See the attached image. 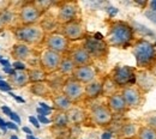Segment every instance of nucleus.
<instances>
[{
	"mask_svg": "<svg viewBox=\"0 0 156 139\" xmlns=\"http://www.w3.org/2000/svg\"><path fill=\"white\" fill-rule=\"evenodd\" d=\"M106 42L113 48H126L135 42V29L124 20H112L108 25Z\"/></svg>",
	"mask_w": 156,
	"mask_h": 139,
	"instance_id": "1",
	"label": "nucleus"
},
{
	"mask_svg": "<svg viewBox=\"0 0 156 139\" xmlns=\"http://www.w3.org/2000/svg\"><path fill=\"white\" fill-rule=\"evenodd\" d=\"M12 34L17 42L28 44L30 47H37L44 43L46 31L41 26V24L35 25H18L12 28Z\"/></svg>",
	"mask_w": 156,
	"mask_h": 139,
	"instance_id": "2",
	"label": "nucleus"
},
{
	"mask_svg": "<svg viewBox=\"0 0 156 139\" xmlns=\"http://www.w3.org/2000/svg\"><path fill=\"white\" fill-rule=\"evenodd\" d=\"M132 54L136 59L137 67L140 70H149L156 61V48L150 41L138 39L132 43Z\"/></svg>",
	"mask_w": 156,
	"mask_h": 139,
	"instance_id": "3",
	"label": "nucleus"
},
{
	"mask_svg": "<svg viewBox=\"0 0 156 139\" xmlns=\"http://www.w3.org/2000/svg\"><path fill=\"white\" fill-rule=\"evenodd\" d=\"M82 46L87 49L93 60H105L109 54V46L98 34L96 36H87Z\"/></svg>",
	"mask_w": 156,
	"mask_h": 139,
	"instance_id": "4",
	"label": "nucleus"
},
{
	"mask_svg": "<svg viewBox=\"0 0 156 139\" xmlns=\"http://www.w3.org/2000/svg\"><path fill=\"white\" fill-rule=\"evenodd\" d=\"M136 68L131 66H115L109 77L119 89L136 84Z\"/></svg>",
	"mask_w": 156,
	"mask_h": 139,
	"instance_id": "5",
	"label": "nucleus"
},
{
	"mask_svg": "<svg viewBox=\"0 0 156 139\" xmlns=\"http://www.w3.org/2000/svg\"><path fill=\"white\" fill-rule=\"evenodd\" d=\"M42 16H43V13L40 11V9L36 6L35 1L24 2L20 6L18 15H17L20 25H35V24H40V20H41Z\"/></svg>",
	"mask_w": 156,
	"mask_h": 139,
	"instance_id": "6",
	"label": "nucleus"
},
{
	"mask_svg": "<svg viewBox=\"0 0 156 139\" xmlns=\"http://www.w3.org/2000/svg\"><path fill=\"white\" fill-rule=\"evenodd\" d=\"M79 17H80V9L77 1H65L59 5L57 23L60 26L71 23L73 20L80 19Z\"/></svg>",
	"mask_w": 156,
	"mask_h": 139,
	"instance_id": "7",
	"label": "nucleus"
},
{
	"mask_svg": "<svg viewBox=\"0 0 156 139\" xmlns=\"http://www.w3.org/2000/svg\"><path fill=\"white\" fill-rule=\"evenodd\" d=\"M88 118L95 126L107 127L113 121V113L109 110L107 104H95L90 108Z\"/></svg>",
	"mask_w": 156,
	"mask_h": 139,
	"instance_id": "8",
	"label": "nucleus"
},
{
	"mask_svg": "<svg viewBox=\"0 0 156 139\" xmlns=\"http://www.w3.org/2000/svg\"><path fill=\"white\" fill-rule=\"evenodd\" d=\"M44 44H46V49L53 50L61 55H67L70 50V42L60 31H54L48 34L46 36Z\"/></svg>",
	"mask_w": 156,
	"mask_h": 139,
	"instance_id": "9",
	"label": "nucleus"
},
{
	"mask_svg": "<svg viewBox=\"0 0 156 139\" xmlns=\"http://www.w3.org/2000/svg\"><path fill=\"white\" fill-rule=\"evenodd\" d=\"M61 94H64L73 104L79 103L84 99V85L77 82L75 78L69 77L62 84Z\"/></svg>",
	"mask_w": 156,
	"mask_h": 139,
	"instance_id": "10",
	"label": "nucleus"
},
{
	"mask_svg": "<svg viewBox=\"0 0 156 139\" xmlns=\"http://www.w3.org/2000/svg\"><path fill=\"white\" fill-rule=\"evenodd\" d=\"M129 109H139L145 102V94L142 92L136 85H129L120 91Z\"/></svg>",
	"mask_w": 156,
	"mask_h": 139,
	"instance_id": "11",
	"label": "nucleus"
},
{
	"mask_svg": "<svg viewBox=\"0 0 156 139\" xmlns=\"http://www.w3.org/2000/svg\"><path fill=\"white\" fill-rule=\"evenodd\" d=\"M61 54H58L53 50H49V49H44L41 52L39 57V65L40 67L47 73H54V72H58L59 66H60V62L62 60Z\"/></svg>",
	"mask_w": 156,
	"mask_h": 139,
	"instance_id": "12",
	"label": "nucleus"
},
{
	"mask_svg": "<svg viewBox=\"0 0 156 139\" xmlns=\"http://www.w3.org/2000/svg\"><path fill=\"white\" fill-rule=\"evenodd\" d=\"M60 33L67 39L69 42H75V41L84 40L87 35V29L80 19L73 20L71 23L61 25Z\"/></svg>",
	"mask_w": 156,
	"mask_h": 139,
	"instance_id": "13",
	"label": "nucleus"
},
{
	"mask_svg": "<svg viewBox=\"0 0 156 139\" xmlns=\"http://www.w3.org/2000/svg\"><path fill=\"white\" fill-rule=\"evenodd\" d=\"M67 57L73 61L76 67L80 66H89L94 64V60L90 57V54L87 52V49L83 46H76L73 48H70Z\"/></svg>",
	"mask_w": 156,
	"mask_h": 139,
	"instance_id": "14",
	"label": "nucleus"
},
{
	"mask_svg": "<svg viewBox=\"0 0 156 139\" xmlns=\"http://www.w3.org/2000/svg\"><path fill=\"white\" fill-rule=\"evenodd\" d=\"M98 70L94 65H89V66H80V67H76L72 78L79 82L83 85L90 84L91 82L98 79Z\"/></svg>",
	"mask_w": 156,
	"mask_h": 139,
	"instance_id": "15",
	"label": "nucleus"
},
{
	"mask_svg": "<svg viewBox=\"0 0 156 139\" xmlns=\"http://www.w3.org/2000/svg\"><path fill=\"white\" fill-rule=\"evenodd\" d=\"M136 85L137 88L147 94L156 85V77L149 70H140L136 72Z\"/></svg>",
	"mask_w": 156,
	"mask_h": 139,
	"instance_id": "16",
	"label": "nucleus"
},
{
	"mask_svg": "<svg viewBox=\"0 0 156 139\" xmlns=\"http://www.w3.org/2000/svg\"><path fill=\"white\" fill-rule=\"evenodd\" d=\"M34 54H35V50L33 47L20 42H16L11 49V57L16 61H22V62L29 61L34 57Z\"/></svg>",
	"mask_w": 156,
	"mask_h": 139,
	"instance_id": "17",
	"label": "nucleus"
},
{
	"mask_svg": "<svg viewBox=\"0 0 156 139\" xmlns=\"http://www.w3.org/2000/svg\"><path fill=\"white\" fill-rule=\"evenodd\" d=\"M107 107L113 113V115L114 114L115 115H122L129 110V108H127V106H126V103H125V101H124L120 92L113 94L112 96L107 97Z\"/></svg>",
	"mask_w": 156,
	"mask_h": 139,
	"instance_id": "18",
	"label": "nucleus"
},
{
	"mask_svg": "<svg viewBox=\"0 0 156 139\" xmlns=\"http://www.w3.org/2000/svg\"><path fill=\"white\" fill-rule=\"evenodd\" d=\"M51 99H52V103H53V109H55L57 112H61V113H67L75 106L70 99H67L64 94H61V92L53 94Z\"/></svg>",
	"mask_w": 156,
	"mask_h": 139,
	"instance_id": "19",
	"label": "nucleus"
},
{
	"mask_svg": "<svg viewBox=\"0 0 156 139\" xmlns=\"http://www.w3.org/2000/svg\"><path fill=\"white\" fill-rule=\"evenodd\" d=\"M7 83L12 86V88H24L27 86L28 84H30V80H29V75H28V70L25 71H16L9 77Z\"/></svg>",
	"mask_w": 156,
	"mask_h": 139,
	"instance_id": "20",
	"label": "nucleus"
},
{
	"mask_svg": "<svg viewBox=\"0 0 156 139\" xmlns=\"http://www.w3.org/2000/svg\"><path fill=\"white\" fill-rule=\"evenodd\" d=\"M102 96V79H96L84 85V99L91 101Z\"/></svg>",
	"mask_w": 156,
	"mask_h": 139,
	"instance_id": "21",
	"label": "nucleus"
},
{
	"mask_svg": "<svg viewBox=\"0 0 156 139\" xmlns=\"http://www.w3.org/2000/svg\"><path fill=\"white\" fill-rule=\"evenodd\" d=\"M67 118H69V122L70 125H80L84 123L87 119H88V114L83 108L79 107H72L71 110L67 112Z\"/></svg>",
	"mask_w": 156,
	"mask_h": 139,
	"instance_id": "22",
	"label": "nucleus"
},
{
	"mask_svg": "<svg viewBox=\"0 0 156 139\" xmlns=\"http://www.w3.org/2000/svg\"><path fill=\"white\" fill-rule=\"evenodd\" d=\"M30 92L37 97H48L53 95V91L51 90L49 85L47 84V82H42V83H35L30 85Z\"/></svg>",
	"mask_w": 156,
	"mask_h": 139,
	"instance_id": "23",
	"label": "nucleus"
},
{
	"mask_svg": "<svg viewBox=\"0 0 156 139\" xmlns=\"http://www.w3.org/2000/svg\"><path fill=\"white\" fill-rule=\"evenodd\" d=\"M76 70V65L73 64V61L70 59L67 55H64L62 57V60L60 62V66H59L58 72L62 76V77H72L73 72Z\"/></svg>",
	"mask_w": 156,
	"mask_h": 139,
	"instance_id": "24",
	"label": "nucleus"
},
{
	"mask_svg": "<svg viewBox=\"0 0 156 139\" xmlns=\"http://www.w3.org/2000/svg\"><path fill=\"white\" fill-rule=\"evenodd\" d=\"M28 75H29L30 84L47 82V79H48V75L40 66L39 67H34V68H28Z\"/></svg>",
	"mask_w": 156,
	"mask_h": 139,
	"instance_id": "25",
	"label": "nucleus"
},
{
	"mask_svg": "<svg viewBox=\"0 0 156 139\" xmlns=\"http://www.w3.org/2000/svg\"><path fill=\"white\" fill-rule=\"evenodd\" d=\"M138 128L133 122H125L120 128V136L124 139H136Z\"/></svg>",
	"mask_w": 156,
	"mask_h": 139,
	"instance_id": "26",
	"label": "nucleus"
},
{
	"mask_svg": "<svg viewBox=\"0 0 156 139\" xmlns=\"http://www.w3.org/2000/svg\"><path fill=\"white\" fill-rule=\"evenodd\" d=\"M118 89H119V88L115 85V83L112 80V78H111L109 76H106V77L102 79V96L109 97V96H112L113 94H117Z\"/></svg>",
	"mask_w": 156,
	"mask_h": 139,
	"instance_id": "27",
	"label": "nucleus"
},
{
	"mask_svg": "<svg viewBox=\"0 0 156 139\" xmlns=\"http://www.w3.org/2000/svg\"><path fill=\"white\" fill-rule=\"evenodd\" d=\"M51 122L58 127V128H66L70 122H69V118H67V113H61V112H57L53 116H52V120Z\"/></svg>",
	"mask_w": 156,
	"mask_h": 139,
	"instance_id": "28",
	"label": "nucleus"
},
{
	"mask_svg": "<svg viewBox=\"0 0 156 139\" xmlns=\"http://www.w3.org/2000/svg\"><path fill=\"white\" fill-rule=\"evenodd\" d=\"M136 139H156V130L150 126H140L138 128Z\"/></svg>",
	"mask_w": 156,
	"mask_h": 139,
	"instance_id": "29",
	"label": "nucleus"
},
{
	"mask_svg": "<svg viewBox=\"0 0 156 139\" xmlns=\"http://www.w3.org/2000/svg\"><path fill=\"white\" fill-rule=\"evenodd\" d=\"M15 18H16V15L12 10L10 9H1L0 10V22L6 26H11L12 23L15 22Z\"/></svg>",
	"mask_w": 156,
	"mask_h": 139,
	"instance_id": "30",
	"label": "nucleus"
},
{
	"mask_svg": "<svg viewBox=\"0 0 156 139\" xmlns=\"http://www.w3.org/2000/svg\"><path fill=\"white\" fill-rule=\"evenodd\" d=\"M35 4H36V6L40 9V11L42 12V13H44L46 11H48V9L53 5V2L52 1H48V0H43V1H35Z\"/></svg>",
	"mask_w": 156,
	"mask_h": 139,
	"instance_id": "31",
	"label": "nucleus"
},
{
	"mask_svg": "<svg viewBox=\"0 0 156 139\" xmlns=\"http://www.w3.org/2000/svg\"><path fill=\"white\" fill-rule=\"evenodd\" d=\"M147 126H150L154 130H156V112L148 114V116H147Z\"/></svg>",
	"mask_w": 156,
	"mask_h": 139,
	"instance_id": "32",
	"label": "nucleus"
},
{
	"mask_svg": "<svg viewBox=\"0 0 156 139\" xmlns=\"http://www.w3.org/2000/svg\"><path fill=\"white\" fill-rule=\"evenodd\" d=\"M12 68L16 70V71H25V70H28L25 67V64L22 62V61H15L13 65H12Z\"/></svg>",
	"mask_w": 156,
	"mask_h": 139,
	"instance_id": "33",
	"label": "nucleus"
},
{
	"mask_svg": "<svg viewBox=\"0 0 156 139\" xmlns=\"http://www.w3.org/2000/svg\"><path fill=\"white\" fill-rule=\"evenodd\" d=\"M11 89H12V86H11L7 82H5V80H0V90H1V91L10 92V91H11Z\"/></svg>",
	"mask_w": 156,
	"mask_h": 139,
	"instance_id": "34",
	"label": "nucleus"
},
{
	"mask_svg": "<svg viewBox=\"0 0 156 139\" xmlns=\"http://www.w3.org/2000/svg\"><path fill=\"white\" fill-rule=\"evenodd\" d=\"M10 118H11V120H12V122H15V123H20V118L16 114V113L12 112V114L10 115Z\"/></svg>",
	"mask_w": 156,
	"mask_h": 139,
	"instance_id": "35",
	"label": "nucleus"
},
{
	"mask_svg": "<svg viewBox=\"0 0 156 139\" xmlns=\"http://www.w3.org/2000/svg\"><path fill=\"white\" fill-rule=\"evenodd\" d=\"M1 110H2V113H4L5 115H7V116H10V115L12 114V110H11L7 106H2V107H1Z\"/></svg>",
	"mask_w": 156,
	"mask_h": 139,
	"instance_id": "36",
	"label": "nucleus"
},
{
	"mask_svg": "<svg viewBox=\"0 0 156 139\" xmlns=\"http://www.w3.org/2000/svg\"><path fill=\"white\" fill-rule=\"evenodd\" d=\"M6 127H7V128H11V130H13V131H17V130H18L17 125H16L15 122H12V121L6 122Z\"/></svg>",
	"mask_w": 156,
	"mask_h": 139,
	"instance_id": "37",
	"label": "nucleus"
},
{
	"mask_svg": "<svg viewBox=\"0 0 156 139\" xmlns=\"http://www.w3.org/2000/svg\"><path fill=\"white\" fill-rule=\"evenodd\" d=\"M29 121H30V122H31V123H33V125H34L36 128H39V127H40L39 121H37V119H35L34 116H29Z\"/></svg>",
	"mask_w": 156,
	"mask_h": 139,
	"instance_id": "38",
	"label": "nucleus"
},
{
	"mask_svg": "<svg viewBox=\"0 0 156 139\" xmlns=\"http://www.w3.org/2000/svg\"><path fill=\"white\" fill-rule=\"evenodd\" d=\"M149 7H150L151 12L156 13V0H151V1L149 2Z\"/></svg>",
	"mask_w": 156,
	"mask_h": 139,
	"instance_id": "39",
	"label": "nucleus"
},
{
	"mask_svg": "<svg viewBox=\"0 0 156 139\" xmlns=\"http://www.w3.org/2000/svg\"><path fill=\"white\" fill-rule=\"evenodd\" d=\"M9 94H10V96H12L13 99H16L18 103H24V102H25L24 99H22V97H20V96H16V95H15V94H12V92H9Z\"/></svg>",
	"mask_w": 156,
	"mask_h": 139,
	"instance_id": "40",
	"label": "nucleus"
},
{
	"mask_svg": "<svg viewBox=\"0 0 156 139\" xmlns=\"http://www.w3.org/2000/svg\"><path fill=\"white\" fill-rule=\"evenodd\" d=\"M4 68V72L6 73V75H9V76H11L13 72H15V70L12 68V67H2Z\"/></svg>",
	"mask_w": 156,
	"mask_h": 139,
	"instance_id": "41",
	"label": "nucleus"
},
{
	"mask_svg": "<svg viewBox=\"0 0 156 139\" xmlns=\"http://www.w3.org/2000/svg\"><path fill=\"white\" fill-rule=\"evenodd\" d=\"M40 108H42V109H44V110H47V112H51V110H52L51 107H48L46 103H42V102L40 103Z\"/></svg>",
	"mask_w": 156,
	"mask_h": 139,
	"instance_id": "42",
	"label": "nucleus"
},
{
	"mask_svg": "<svg viewBox=\"0 0 156 139\" xmlns=\"http://www.w3.org/2000/svg\"><path fill=\"white\" fill-rule=\"evenodd\" d=\"M39 121L42 122V123H49V122H51V120H48L47 118H44V116H42V115H39Z\"/></svg>",
	"mask_w": 156,
	"mask_h": 139,
	"instance_id": "43",
	"label": "nucleus"
},
{
	"mask_svg": "<svg viewBox=\"0 0 156 139\" xmlns=\"http://www.w3.org/2000/svg\"><path fill=\"white\" fill-rule=\"evenodd\" d=\"M37 113H39L40 115H42V116L49 114V112H47V110H44V109H42V108H37Z\"/></svg>",
	"mask_w": 156,
	"mask_h": 139,
	"instance_id": "44",
	"label": "nucleus"
},
{
	"mask_svg": "<svg viewBox=\"0 0 156 139\" xmlns=\"http://www.w3.org/2000/svg\"><path fill=\"white\" fill-rule=\"evenodd\" d=\"M0 128H1V130H4V132L7 130V127H6V122L1 119V118H0Z\"/></svg>",
	"mask_w": 156,
	"mask_h": 139,
	"instance_id": "45",
	"label": "nucleus"
},
{
	"mask_svg": "<svg viewBox=\"0 0 156 139\" xmlns=\"http://www.w3.org/2000/svg\"><path fill=\"white\" fill-rule=\"evenodd\" d=\"M149 71H150V72H151V73H153V75L156 77V61L153 64V65H151V67L149 68Z\"/></svg>",
	"mask_w": 156,
	"mask_h": 139,
	"instance_id": "46",
	"label": "nucleus"
},
{
	"mask_svg": "<svg viewBox=\"0 0 156 139\" xmlns=\"http://www.w3.org/2000/svg\"><path fill=\"white\" fill-rule=\"evenodd\" d=\"M0 62H1V64H2V66H4V67H10V62H9V61H7V60H0Z\"/></svg>",
	"mask_w": 156,
	"mask_h": 139,
	"instance_id": "47",
	"label": "nucleus"
},
{
	"mask_svg": "<svg viewBox=\"0 0 156 139\" xmlns=\"http://www.w3.org/2000/svg\"><path fill=\"white\" fill-rule=\"evenodd\" d=\"M23 132L28 133V136H29V134H31V131H30V128H28V127H23Z\"/></svg>",
	"mask_w": 156,
	"mask_h": 139,
	"instance_id": "48",
	"label": "nucleus"
},
{
	"mask_svg": "<svg viewBox=\"0 0 156 139\" xmlns=\"http://www.w3.org/2000/svg\"><path fill=\"white\" fill-rule=\"evenodd\" d=\"M111 138V134L109 133H105L103 136H102V139H109Z\"/></svg>",
	"mask_w": 156,
	"mask_h": 139,
	"instance_id": "49",
	"label": "nucleus"
},
{
	"mask_svg": "<svg viewBox=\"0 0 156 139\" xmlns=\"http://www.w3.org/2000/svg\"><path fill=\"white\" fill-rule=\"evenodd\" d=\"M4 30H5V25H4V24L0 22V33H2Z\"/></svg>",
	"mask_w": 156,
	"mask_h": 139,
	"instance_id": "50",
	"label": "nucleus"
},
{
	"mask_svg": "<svg viewBox=\"0 0 156 139\" xmlns=\"http://www.w3.org/2000/svg\"><path fill=\"white\" fill-rule=\"evenodd\" d=\"M27 139H35L31 134H29V136H27Z\"/></svg>",
	"mask_w": 156,
	"mask_h": 139,
	"instance_id": "51",
	"label": "nucleus"
},
{
	"mask_svg": "<svg viewBox=\"0 0 156 139\" xmlns=\"http://www.w3.org/2000/svg\"><path fill=\"white\" fill-rule=\"evenodd\" d=\"M11 139H18V138H17V136H11Z\"/></svg>",
	"mask_w": 156,
	"mask_h": 139,
	"instance_id": "52",
	"label": "nucleus"
},
{
	"mask_svg": "<svg viewBox=\"0 0 156 139\" xmlns=\"http://www.w3.org/2000/svg\"><path fill=\"white\" fill-rule=\"evenodd\" d=\"M1 78H2V77H1V76H0V80H1Z\"/></svg>",
	"mask_w": 156,
	"mask_h": 139,
	"instance_id": "53",
	"label": "nucleus"
},
{
	"mask_svg": "<svg viewBox=\"0 0 156 139\" xmlns=\"http://www.w3.org/2000/svg\"><path fill=\"white\" fill-rule=\"evenodd\" d=\"M0 60H1V57H0Z\"/></svg>",
	"mask_w": 156,
	"mask_h": 139,
	"instance_id": "54",
	"label": "nucleus"
},
{
	"mask_svg": "<svg viewBox=\"0 0 156 139\" xmlns=\"http://www.w3.org/2000/svg\"><path fill=\"white\" fill-rule=\"evenodd\" d=\"M155 48H156V44H155Z\"/></svg>",
	"mask_w": 156,
	"mask_h": 139,
	"instance_id": "55",
	"label": "nucleus"
}]
</instances>
